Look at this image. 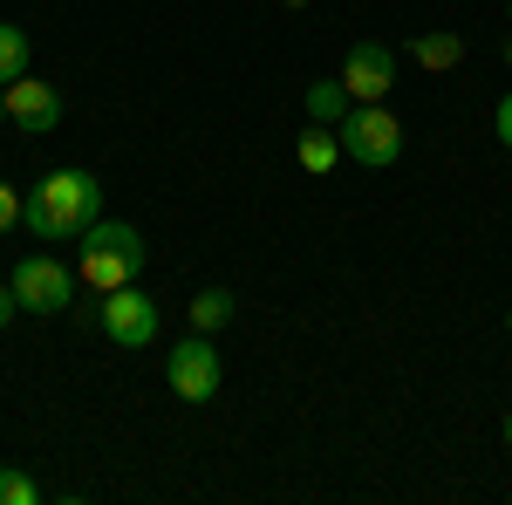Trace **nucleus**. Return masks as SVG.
<instances>
[{"label": "nucleus", "instance_id": "9d476101", "mask_svg": "<svg viewBox=\"0 0 512 505\" xmlns=\"http://www.w3.org/2000/svg\"><path fill=\"white\" fill-rule=\"evenodd\" d=\"M233 294H226V287H205V294H192V328L198 335H219V328H226V321H233Z\"/></svg>", "mask_w": 512, "mask_h": 505}, {"label": "nucleus", "instance_id": "aec40b11", "mask_svg": "<svg viewBox=\"0 0 512 505\" xmlns=\"http://www.w3.org/2000/svg\"><path fill=\"white\" fill-rule=\"evenodd\" d=\"M506 444H512V410H506Z\"/></svg>", "mask_w": 512, "mask_h": 505}, {"label": "nucleus", "instance_id": "423d86ee", "mask_svg": "<svg viewBox=\"0 0 512 505\" xmlns=\"http://www.w3.org/2000/svg\"><path fill=\"white\" fill-rule=\"evenodd\" d=\"M164 383L178 389L185 403H212V396H219V383H226L212 335H192V342H178V349L164 355Z\"/></svg>", "mask_w": 512, "mask_h": 505}, {"label": "nucleus", "instance_id": "412c9836", "mask_svg": "<svg viewBox=\"0 0 512 505\" xmlns=\"http://www.w3.org/2000/svg\"><path fill=\"white\" fill-rule=\"evenodd\" d=\"M287 7H308V0H287Z\"/></svg>", "mask_w": 512, "mask_h": 505}, {"label": "nucleus", "instance_id": "39448f33", "mask_svg": "<svg viewBox=\"0 0 512 505\" xmlns=\"http://www.w3.org/2000/svg\"><path fill=\"white\" fill-rule=\"evenodd\" d=\"M96 328H103L117 349H151V342H158V308H151V294H137V280H130L117 294H96Z\"/></svg>", "mask_w": 512, "mask_h": 505}, {"label": "nucleus", "instance_id": "4468645a", "mask_svg": "<svg viewBox=\"0 0 512 505\" xmlns=\"http://www.w3.org/2000/svg\"><path fill=\"white\" fill-rule=\"evenodd\" d=\"M41 485L28 478V471H0V505H35Z\"/></svg>", "mask_w": 512, "mask_h": 505}, {"label": "nucleus", "instance_id": "1a4fd4ad", "mask_svg": "<svg viewBox=\"0 0 512 505\" xmlns=\"http://www.w3.org/2000/svg\"><path fill=\"white\" fill-rule=\"evenodd\" d=\"M294 157H301V171H335V157H342V137H335V123H315V130H301V144H294Z\"/></svg>", "mask_w": 512, "mask_h": 505}, {"label": "nucleus", "instance_id": "6e6552de", "mask_svg": "<svg viewBox=\"0 0 512 505\" xmlns=\"http://www.w3.org/2000/svg\"><path fill=\"white\" fill-rule=\"evenodd\" d=\"M7 123H21L28 137L62 130V89H55V82H41V76L7 82Z\"/></svg>", "mask_w": 512, "mask_h": 505}, {"label": "nucleus", "instance_id": "2eb2a0df", "mask_svg": "<svg viewBox=\"0 0 512 505\" xmlns=\"http://www.w3.org/2000/svg\"><path fill=\"white\" fill-rule=\"evenodd\" d=\"M21 205H28V198H21L14 185H7V178H0V233H14V226H21Z\"/></svg>", "mask_w": 512, "mask_h": 505}, {"label": "nucleus", "instance_id": "f8f14e48", "mask_svg": "<svg viewBox=\"0 0 512 505\" xmlns=\"http://www.w3.org/2000/svg\"><path fill=\"white\" fill-rule=\"evenodd\" d=\"M410 55H417L424 69H458V62H465V41H458V35H417V41H410Z\"/></svg>", "mask_w": 512, "mask_h": 505}, {"label": "nucleus", "instance_id": "0eeeda50", "mask_svg": "<svg viewBox=\"0 0 512 505\" xmlns=\"http://www.w3.org/2000/svg\"><path fill=\"white\" fill-rule=\"evenodd\" d=\"M342 89H349V103H383L396 89V55L383 41H355L342 62Z\"/></svg>", "mask_w": 512, "mask_h": 505}, {"label": "nucleus", "instance_id": "7ed1b4c3", "mask_svg": "<svg viewBox=\"0 0 512 505\" xmlns=\"http://www.w3.org/2000/svg\"><path fill=\"white\" fill-rule=\"evenodd\" d=\"M335 137H342V151L355 164H369V171H390L396 157H403V117H390L383 103H355L349 117L335 123Z\"/></svg>", "mask_w": 512, "mask_h": 505}, {"label": "nucleus", "instance_id": "6ab92c4d", "mask_svg": "<svg viewBox=\"0 0 512 505\" xmlns=\"http://www.w3.org/2000/svg\"><path fill=\"white\" fill-rule=\"evenodd\" d=\"M506 69H512V35H506Z\"/></svg>", "mask_w": 512, "mask_h": 505}, {"label": "nucleus", "instance_id": "dca6fc26", "mask_svg": "<svg viewBox=\"0 0 512 505\" xmlns=\"http://www.w3.org/2000/svg\"><path fill=\"white\" fill-rule=\"evenodd\" d=\"M492 123H499V144H506V151H512V89H506V96H499V110H492Z\"/></svg>", "mask_w": 512, "mask_h": 505}, {"label": "nucleus", "instance_id": "4be33fe9", "mask_svg": "<svg viewBox=\"0 0 512 505\" xmlns=\"http://www.w3.org/2000/svg\"><path fill=\"white\" fill-rule=\"evenodd\" d=\"M506 328H512V314H506Z\"/></svg>", "mask_w": 512, "mask_h": 505}, {"label": "nucleus", "instance_id": "5701e85b", "mask_svg": "<svg viewBox=\"0 0 512 505\" xmlns=\"http://www.w3.org/2000/svg\"><path fill=\"white\" fill-rule=\"evenodd\" d=\"M506 14H512V7H506Z\"/></svg>", "mask_w": 512, "mask_h": 505}, {"label": "nucleus", "instance_id": "f3484780", "mask_svg": "<svg viewBox=\"0 0 512 505\" xmlns=\"http://www.w3.org/2000/svg\"><path fill=\"white\" fill-rule=\"evenodd\" d=\"M14 308H21V301H14V287H7V280H0V328H7V321H14Z\"/></svg>", "mask_w": 512, "mask_h": 505}, {"label": "nucleus", "instance_id": "ddd939ff", "mask_svg": "<svg viewBox=\"0 0 512 505\" xmlns=\"http://www.w3.org/2000/svg\"><path fill=\"white\" fill-rule=\"evenodd\" d=\"M28 76V35L0 21V82H21Z\"/></svg>", "mask_w": 512, "mask_h": 505}, {"label": "nucleus", "instance_id": "f257e3e1", "mask_svg": "<svg viewBox=\"0 0 512 505\" xmlns=\"http://www.w3.org/2000/svg\"><path fill=\"white\" fill-rule=\"evenodd\" d=\"M103 219V185L89 171H48L41 185H28V205H21V226L35 239H82Z\"/></svg>", "mask_w": 512, "mask_h": 505}, {"label": "nucleus", "instance_id": "a211bd4d", "mask_svg": "<svg viewBox=\"0 0 512 505\" xmlns=\"http://www.w3.org/2000/svg\"><path fill=\"white\" fill-rule=\"evenodd\" d=\"M0 123H7V82H0Z\"/></svg>", "mask_w": 512, "mask_h": 505}, {"label": "nucleus", "instance_id": "20e7f679", "mask_svg": "<svg viewBox=\"0 0 512 505\" xmlns=\"http://www.w3.org/2000/svg\"><path fill=\"white\" fill-rule=\"evenodd\" d=\"M7 287H14V301H21L28 314H62L69 301H76L82 273L62 267V260H48V253H28L21 267L7 273Z\"/></svg>", "mask_w": 512, "mask_h": 505}, {"label": "nucleus", "instance_id": "9b49d317", "mask_svg": "<svg viewBox=\"0 0 512 505\" xmlns=\"http://www.w3.org/2000/svg\"><path fill=\"white\" fill-rule=\"evenodd\" d=\"M355 103H349V89H342V76H328V82H308V117L315 123H342Z\"/></svg>", "mask_w": 512, "mask_h": 505}, {"label": "nucleus", "instance_id": "f03ea898", "mask_svg": "<svg viewBox=\"0 0 512 505\" xmlns=\"http://www.w3.org/2000/svg\"><path fill=\"white\" fill-rule=\"evenodd\" d=\"M76 273L89 294H117L144 273V233L137 226H117V219H96L89 233L76 239Z\"/></svg>", "mask_w": 512, "mask_h": 505}]
</instances>
